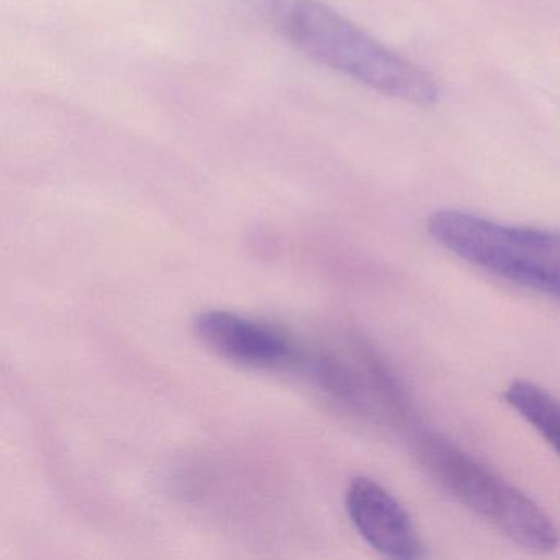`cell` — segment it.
<instances>
[{"label":"cell","instance_id":"cell-1","mask_svg":"<svg viewBox=\"0 0 560 560\" xmlns=\"http://www.w3.org/2000/svg\"><path fill=\"white\" fill-rule=\"evenodd\" d=\"M284 40L324 68L383 96L416 106L438 103L434 78L320 0H241Z\"/></svg>","mask_w":560,"mask_h":560},{"label":"cell","instance_id":"cell-2","mask_svg":"<svg viewBox=\"0 0 560 560\" xmlns=\"http://www.w3.org/2000/svg\"><path fill=\"white\" fill-rule=\"evenodd\" d=\"M412 452L429 477L516 546L536 553L559 546V529L536 501L447 439L422 432Z\"/></svg>","mask_w":560,"mask_h":560},{"label":"cell","instance_id":"cell-3","mask_svg":"<svg viewBox=\"0 0 560 560\" xmlns=\"http://www.w3.org/2000/svg\"><path fill=\"white\" fill-rule=\"evenodd\" d=\"M428 231L462 260L560 300V232L500 224L455 209L435 211Z\"/></svg>","mask_w":560,"mask_h":560},{"label":"cell","instance_id":"cell-4","mask_svg":"<svg viewBox=\"0 0 560 560\" xmlns=\"http://www.w3.org/2000/svg\"><path fill=\"white\" fill-rule=\"evenodd\" d=\"M304 369L314 382L349 411L383 428L411 419V398L386 360L365 340L339 334L307 353Z\"/></svg>","mask_w":560,"mask_h":560},{"label":"cell","instance_id":"cell-5","mask_svg":"<svg viewBox=\"0 0 560 560\" xmlns=\"http://www.w3.org/2000/svg\"><path fill=\"white\" fill-rule=\"evenodd\" d=\"M195 332L209 350L245 369L261 372L304 370L307 352L287 330L231 311H206L195 319Z\"/></svg>","mask_w":560,"mask_h":560},{"label":"cell","instance_id":"cell-6","mask_svg":"<svg viewBox=\"0 0 560 560\" xmlns=\"http://www.w3.org/2000/svg\"><path fill=\"white\" fill-rule=\"evenodd\" d=\"M346 508L360 536L383 556L406 560L425 557L415 521L378 481L353 478L347 488Z\"/></svg>","mask_w":560,"mask_h":560},{"label":"cell","instance_id":"cell-7","mask_svg":"<svg viewBox=\"0 0 560 560\" xmlns=\"http://www.w3.org/2000/svg\"><path fill=\"white\" fill-rule=\"evenodd\" d=\"M513 408L560 457V399L527 380H516L504 389Z\"/></svg>","mask_w":560,"mask_h":560}]
</instances>
